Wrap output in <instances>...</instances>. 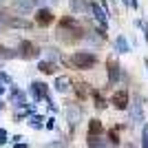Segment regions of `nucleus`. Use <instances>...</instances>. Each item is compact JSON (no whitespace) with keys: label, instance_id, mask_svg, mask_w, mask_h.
I'll use <instances>...</instances> for the list:
<instances>
[{"label":"nucleus","instance_id":"32","mask_svg":"<svg viewBox=\"0 0 148 148\" xmlns=\"http://www.w3.org/2000/svg\"><path fill=\"white\" fill-rule=\"evenodd\" d=\"M124 148H135V146H133V144H126V146H124Z\"/></svg>","mask_w":148,"mask_h":148},{"label":"nucleus","instance_id":"27","mask_svg":"<svg viewBox=\"0 0 148 148\" xmlns=\"http://www.w3.org/2000/svg\"><path fill=\"white\" fill-rule=\"evenodd\" d=\"M44 148H64V142H56V144H51V146H44Z\"/></svg>","mask_w":148,"mask_h":148},{"label":"nucleus","instance_id":"21","mask_svg":"<svg viewBox=\"0 0 148 148\" xmlns=\"http://www.w3.org/2000/svg\"><path fill=\"white\" fill-rule=\"evenodd\" d=\"M93 106H95V108H97V111H102V108H106V99L102 97V95H99L97 91H93Z\"/></svg>","mask_w":148,"mask_h":148},{"label":"nucleus","instance_id":"22","mask_svg":"<svg viewBox=\"0 0 148 148\" xmlns=\"http://www.w3.org/2000/svg\"><path fill=\"white\" fill-rule=\"evenodd\" d=\"M44 119L40 117V115H29V124H31V128H42L44 126Z\"/></svg>","mask_w":148,"mask_h":148},{"label":"nucleus","instance_id":"13","mask_svg":"<svg viewBox=\"0 0 148 148\" xmlns=\"http://www.w3.org/2000/svg\"><path fill=\"white\" fill-rule=\"evenodd\" d=\"M9 97H11V104L18 106V108H22V106L27 104V95L20 91V88H16L13 84H11V95H9Z\"/></svg>","mask_w":148,"mask_h":148},{"label":"nucleus","instance_id":"5","mask_svg":"<svg viewBox=\"0 0 148 148\" xmlns=\"http://www.w3.org/2000/svg\"><path fill=\"white\" fill-rule=\"evenodd\" d=\"M40 56V49H38L33 42H29V40H22V42L18 44V58H22V60H33V58Z\"/></svg>","mask_w":148,"mask_h":148},{"label":"nucleus","instance_id":"26","mask_svg":"<svg viewBox=\"0 0 148 148\" xmlns=\"http://www.w3.org/2000/svg\"><path fill=\"white\" fill-rule=\"evenodd\" d=\"M5 142H7V130L0 128V144H5Z\"/></svg>","mask_w":148,"mask_h":148},{"label":"nucleus","instance_id":"4","mask_svg":"<svg viewBox=\"0 0 148 148\" xmlns=\"http://www.w3.org/2000/svg\"><path fill=\"white\" fill-rule=\"evenodd\" d=\"M111 104L117 108V111H128V106H130V93L126 91V88H119V91L113 93V97H111Z\"/></svg>","mask_w":148,"mask_h":148},{"label":"nucleus","instance_id":"10","mask_svg":"<svg viewBox=\"0 0 148 148\" xmlns=\"http://www.w3.org/2000/svg\"><path fill=\"white\" fill-rule=\"evenodd\" d=\"M53 88L64 95V93H69L71 88H73V82H71V77H66V75H58L56 82H53Z\"/></svg>","mask_w":148,"mask_h":148},{"label":"nucleus","instance_id":"1","mask_svg":"<svg viewBox=\"0 0 148 148\" xmlns=\"http://www.w3.org/2000/svg\"><path fill=\"white\" fill-rule=\"evenodd\" d=\"M84 36H86V33H84V27H82V22L77 18H73V16L60 18L58 29H56V38L60 42L75 44V42H80V40H84Z\"/></svg>","mask_w":148,"mask_h":148},{"label":"nucleus","instance_id":"9","mask_svg":"<svg viewBox=\"0 0 148 148\" xmlns=\"http://www.w3.org/2000/svg\"><path fill=\"white\" fill-rule=\"evenodd\" d=\"M130 122L133 124L144 122V104H142V97H139V95L135 97V104L130 106Z\"/></svg>","mask_w":148,"mask_h":148},{"label":"nucleus","instance_id":"7","mask_svg":"<svg viewBox=\"0 0 148 148\" xmlns=\"http://www.w3.org/2000/svg\"><path fill=\"white\" fill-rule=\"evenodd\" d=\"M29 93H31V97L36 99V102H42V99L49 102V86H47L44 82H31Z\"/></svg>","mask_w":148,"mask_h":148},{"label":"nucleus","instance_id":"33","mask_svg":"<svg viewBox=\"0 0 148 148\" xmlns=\"http://www.w3.org/2000/svg\"><path fill=\"white\" fill-rule=\"evenodd\" d=\"M16 148H27V146H25V144H18V146H16Z\"/></svg>","mask_w":148,"mask_h":148},{"label":"nucleus","instance_id":"17","mask_svg":"<svg viewBox=\"0 0 148 148\" xmlns=\"http://www.w3.org/2000/svg\"><path fill=\"white\" fill-rule=\"evenodd\" d=\"M73 91H75V95H77V99H86L88 97V84L86 82H75Z\"/></svg>","mask_w":148,"mask_h":148},{"label":"nucleus","instance_id":"3","mask_svg":"<svg viewBox=\"0 0 148 148\" xmlns=\"http://www.w3.org/2000/svg\"><path fill=\"white\" fill-rule=\"evenodd\" d=\"M106 73H108V84L111 86H115L122 80V64H119V60L115 56H111L106 60Z\"/></svg>","mask_w":148,"mask_h":148},{"label":"nucleus","instance_id":"25","mask_svg":"<svg viewBox=\"0 0 148 148\" xmlns=\"http://www.w3.org/2000/svg\"><path fill=\"white\" fill-rule=\"evenodd\" d=\"M0 82H5V84H11V77L7 73H0Z\"/></svg>","mask_w":148,"mask_h":148},{"label":"nucleus","instance_id":"31","mask_svg":"<svg viewBox=\"0 0 148 148\" xmlns=\"http://www.w3.org/2000/svg\"><path fill=\"white\" fill-rule=\"evenodd\" d=\"M2 93H5V86H2V82H0V95H2Z\"/></svg>","mask_w":148,"mask_h":148},{"label":"nucleus","instance_id":"6","mask_svg":"<svg viewBox=\"0 0 148 148\" xmlns=\"http://www.w3.org/2000/svg\"><path fill=\"white\" fill-rule=\"evenodd\" d=\"M91 13H93V20H95L102 29L104 31L108 29V11H104L99 2H91Z\"/></svg>","mask_w":148,"mask_h":148},{"label":"nucleus","instance_id":"18","mask_svg":"<svg viewBox=\"0 0 148 148\" xmlns=\"http://www.w3.org/2000/svg\"><path fill=\"white\" fill-rule=\"evenodd\" d=\"M106 142L111 144V146H117V144H119V126H115V128L108 130V135H106Z\"/></svg>","mask_w":148,"mask_h":148},{"label":"nucleus","instance_id":"12","mask_svg":"<svg viewBox=\"0 0 148 148\" xmlns=\"http://www.w3.org/2000/svg\"><path fill=\"white\" fill-rule=\"evenodd\" d=\"M102 133H104V126H102V122L99 119H88V130H86V137H102Z\"/></svg>","mask_w":148,"mask_h":148},{"label":"nucleus","instance_id":"30","mask_svg":"<svg viewBox=\"0 0 148 148\" xmlns=\"http://www.w3.org/2000/svg\"><path fill=\"white\" fill-rule=\"evenodd\" d=\"M144 38H146V42H148V25H144Z\"/></svg>","mask_w":148,"mask_h":148},{"label":"nucleus","instance_id":"20","mask_svg":"<svg viewBox=\"0 0 148 148\" xmlns=\"http://www.w3.org/2000/svg\"><path fill=\"white\" fill-rule=\"evenodd\" d=\"M86 142L91 148H106L108 146V142H106L104 137H86Z\"/></svg>","mask_w":148,"mask_h":148},{"label":"nucleus","instance_id":"2","mask_svg":"<svg viewBox=\"0 0 148 148\" xmlns=\"http://www.w3.org/2000/svg\"><path fill=\"white\" fill-rule=\"evenodd\" d=\"M62 62H64V64H71V66L77 69V71H91V69L97 64V56L91 53V51H75L69 60L62 58Z\"/></svg>","mask_w":148,"mask_h":148},{"label":"nucleus","instance_id":"28","mask_svg":"<svg viewBox=\"0 0 148 148\" xmlns=\"http://www.w3.org/2000/svg\"><path fill=\"white\" fill-rule=\"evenodd\" d=\"M128 7L130 9H137V7H139V0H128Z\"/></svg>","mask_w":148,"mask_h":148},{"label":"nucleus","instance_id":"19","mask_svg":"<svg viewBox=\"0 0 148 148\" xmlns=\"http://www.w3.org/2000/svg\"><path fill=\"white\" fill-rule=\"evenodd\" d=\"M7 25L9 27H18V29H31V22H27V20H22V18H9Z\"/></svg>","mask_w":148,"mask_h":148},{"label":"nucleus","instance_id":"8","mask_svg":"<svg viewBox=\"0 0 148 148\" xmlns=\"http://www.w3.org/2000/svg\"><path fill=\"white\" fill-rule=\"evenodd\" d=\"M56 22V16H53V11L51 9H47V7H40L36 11V25L38 27H49Z\"/></svg>","mask_w":148,"mask_h":148},{"label":"nucleus","instance_id":"29","mask_svg":"<svg viewBox=\"0 0 148 148\" xmlns=\"http://www.w3.org/2000/svg\"><path fill=\"white\" fill-rule=\"evenodd\" d=\"M53 122H56V119H47V124H44V126H47V128L51 130V128H53V126H56V124H53Z\"/></svg>","mask_w":148,"mask_h":148},{"label":"nucleus","instance_id":"14","mask_svg":"<svg viewBox=\"0 0 148 148\" xmlns=\"http://www.w3.org/2000/svg\"><path fill=\"white\" fill-rule=\"evenodd\" d=\"M113 47H115V51H117V53H130V44H128V40H126V38L124 36H117L115 38V42H113Z\"/></svg>","mask_w":148,"mask_h":148},{"label":"nucleus","instance_id":"23","mask_svg":"<svg viewBox=\"0 0 148 148\" xmlns=\"http://www.w3.org/2000/svg\"><path fill=\"white\" fill-rule=\"evenodd\" d=\"M44 53H47V58H49V62H56L58 58H60V53H58V49H53V47H47L44 49ZM62 60V58H60Z\"/></svg>","mask_w":148,"mask_h":148},{"label":"nucleus","instance_id":"15","mask_svg":"<svg viewBox=\"0 0 148 148\" xmlns=\"http://www.w3.org/2000/svg\"><path fill=\"white\" fill-rule=\"evenodd\" d=\"M38 71H40V73H47V75H53L58 71V64L56 62H49V60H40L38 62Z\"/></svg>","mask_w":148,"mask_h":148},{"label":"nucleus","instance_id":"11","mask_svg":"<svg viewBox=\"0 0 148 148\" xmlns=\"http://www.w3.org/2000/svg\"><path fill=\"white\" fill-rule=\"evenodd\" d=\"M69 5H71V11L73 13H91V2L86 0H69Z\"/></svg>","mask_w":148,"mask_h":148},{"label":"nucleus","instance_id":"24","mask_svg":"<svg viewBox=\"0 0 148 148\" xmlns=\"http://www.w3.org/2000/svg\"><path fill=\"white\" fill-rule=\"evenodd\" d=\"M142 148H148V124L142 128Z\"/></svg>","mask_w":148,"mask_h":148},{"label":"nucleus","instance_id":"16","mask_svg":"<svg viewBox=\"0 0 148 148\" xmlns=\"http://www.w3.org/2000/svg\"><path fill=\"white\" fill-rule=\"evenodd\" d=\"M13 7H16L20 13H29L31 9L36 7V0H13Z\"/></svg>","mask_w":148,"mask_h":148}]
</instances>
